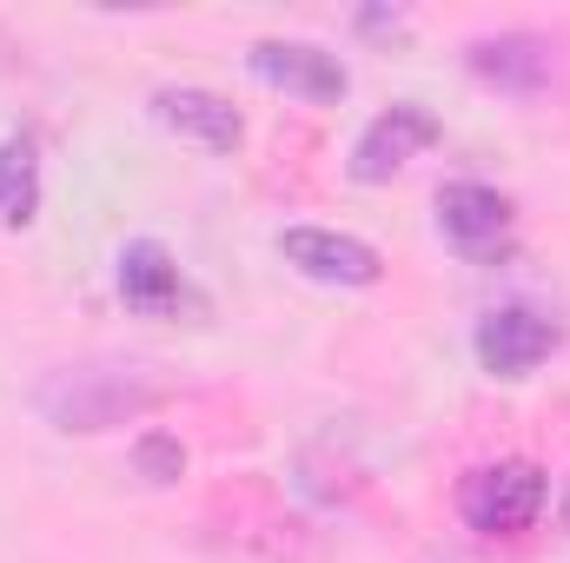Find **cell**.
Segmentation results:
<instances>
[{
  "instance_id": "cell-7",
  "label": "cell",
  "mask_w": 570,
  "mask_h": 563,
  "mask_svg": "<svg viewBox=\"0 0 570 563\" xmlns=\"http://www.w3.org/2000/svg\"><path fill=\"white\" fill-rule=\"evenodd\" d=\"M114 285H120L127 312H140V318H179V312H199L193 279L179 273V259H173L159 239H134V246L120 253V266H114Z\"/></svg>"
},
{
  "instance_id": "cell-1",
  "label": "cell",
  "mask_w": 570,
  "mask_h": 563,
  "mask_svg": "<svg viewBox=\"0 0 570 563\" xmlns=\"http://www.w3.org/2000/svg\"><path fill=\"white\" fill-rule=\"evenodd\" d=\"M551 504V477L531 464V457H498V464H478L464 484H458V511L471 531L484 537H518L544 517Z\"/></svg>"
},
{
  "instance_id": "cell-12",
  "label": "cell",
  "mask_w": 570,
  "mask_h": 563,
  "mask_svg": "<svg viewBox=\"0 0 570 563\" xmlns=\"http://www.w3.org/2000/svg\"><path fill=\"white\" fill-rule=\"evenodd\" d=\"M134 464L146 471V484H173V477L186 471V451H179V437H166V431H146L140 444H134Z\"/></svg>"
},
{
  "instance_id": "cell-4",
  "label": "cell",
  "mask_w": 570,
  "mask_h": 563,
  "mask_svg": "<svg viewBox=\"0 0 570 563\" xmlns=\"http://www.w3.org/2000/svg\"><path fill=\"white\" fill-rule=\"evenodd\" d=\"M438 140H444L438 113L419 107V100H399V107H385V113L358 134V146H352V179H358V186H385L399 166H412V159Z\"/></svg>"
},
{
  "instance_id": "cell-2",
  "label": "cell",
  "mask_w": 570,
  "mask_h": 563,
  "mask_svg": "<svg viewBox=\"0 0 570 563\" xmlns=\"http://www.w3.org/2000/svg\"><path fill=\"white\" fill-rule=\"evenodd\" d=\"M47 418L60 431H107V424H127L159 405V385H146L140 372H100V365H80V372H60L47 392H40Z\"/></svg>"
},
{
  "instance_id": "cell-9",
  "label": "cell",
  "mask_w": 570,
  "mask_h": 563,
  "mask_svg": "<svg viewBox=\"0 0 570 563\" xmlns=\"http://www.w3.org/2000/svg\"><path fill=\"white\" fill-rule=\"evenodd\" d=\"M153 120L166 134H179V140L206 146V152H233V146L246 140L239 113L219 93H206V87H166V93H153Z\"/></svg>"
},
{
  "instance_id": "cell-3",
  "label": "cell",
  "mask_w": 570,
  "mask_h": 563,
  "mask_svg": "<svg viewBox=\"0 0 570 563\" xmlns=\"http://www.w3.org/2000/svg\"><path fill=\"white\" fill-rule=\"evenodd\" d=\"M438 233H444V246H451L458 259H471V266H498V259L511 253L518 213H511V199H504L498 186H484V179H458V186L438 192Z\"/></svg>"
},
{
  "instance_id": "cell-8",
  "label": "cell",
  "mask_w": 570,
  "mask_h": 563,
  "mask_svg": "<svg viewBox=\"0 0 570 563\" xmlns=\"http://www.w3.org/2000/svg\"><path fill=\"white\" fill-rule=\"evenodd\" d=\"M551 352H558V325L531 305H498L478 325V365L491 378H531Z\"/></svg>"
},
{
  "instance_id": "cell-5",
  "label": "cell",
  "mask_w": 570,
  "mask_h": 563,
  "mask_svg": "<svg viewBox=\"0 0 570 563\" xmlns=\"http://www.w3.org/2000/svg\"><path fill=\"white\" fill-rule=\"evenodd\" d=\"M246 67H253L266 87H279L292 100H312V107H338L345 87H352L345 60L325 53V47H312V40H259V47L246 53Z\"/></svg>"
},
{
  "instance_id": "cell-11",
  "label": "cell",
  "mask_w": 570,
  "mask_h": 563,
  "mask_svg": "<svg viewBox=\"0 0 570 563\" xmlns=\"http://www.w3.org/2000/svg\"><path fill=\"white\" fill-rule=\"evenodd\" d=\"M40 213V146L27 134H0V226L20 233Z\"/></svg>"
},
{
  "instance_id": "cell-6",
  "label": "cell",
  "mask_w": 570,
  "mask_h": 563,
  "mask_svg": "<svg viewBox=\"0 0 570 563\" xmlns=\"http://www.w3.org/2000/svg\"><path fill=\"white\" fill-rule=\"evenodd\" d=\"M279 259L292 266V273H305V279L345 285V292L379 285V273H385V259H379L365 239L332 233V226H292V233H279Z\"/></svg>"
},
{
  "instance_id": "cell-10",
  "label": "cell",
  "mask_w": 570,
  "mask_h": 563,
  "mask_svg": "<svg viewBox=\"0 0 570 563\" xmlns=\"http://www.w3.org/2000/svg\"><path fill=\"white\" fill-rule=\"evenodd\" d=\"M471 73L491 80V87H504V93H538L558 73V47L544 33H498V40L471 47Z\"/></svg>"
}]
</instances>
